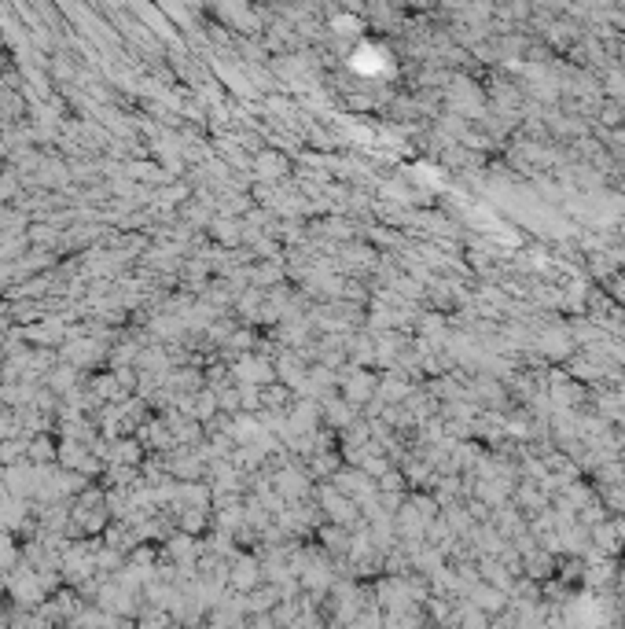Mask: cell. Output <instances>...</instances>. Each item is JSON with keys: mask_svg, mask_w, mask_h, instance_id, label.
I'll list each match as a JSON object with an SVG mask.
<instances>
[{"mask_svg": "<svg viewBox=\"0 0 625 629\" xmlns=\"http://www.w3.org/2000/svg\"><path fill=\"white\" fill-rule=\"evenodd\" d=\"M251 578H254V567H251V563H243V567L236 571V585H251Z\"/></svg>", "mask_w": 625, "mask_h": 629, "instance_id": "2", "label": "cell"}, {"mask_svg": "<svg viewBox=\"0 0 625 629\" xmlns=\"http://www.w3.org/2000/svg\"><path fill=\"white\" fill-rule=\"evenodd\" d=\"M15 596L30 603V600H37V596H41V589H37V582H33L30 574H26V578H19V582H15Z\"/></svg>", "mask_w": 625, "mask_h": 629, "instance_id": "1", "label": "cell"}, {"mask_svg": "<svg viewBox=\"0 0 625 629\" xmlns=\"http://www.w3.org/2000/svg\"><path fill=\"white\" fill-rule=\"evenodd\" d=\"M262 629H269V626H262Z\"/></svg>", "mask_w": 625, "mask_h": 629, "instance_id": "6", "label": "cell"}, {"mask_svg": "<svg viewBox=\"0 0 625 629\" xmlns=\"http://www.w3.org/2000/svg\"><path fill=\"white\" fill-rule=\"evenodd\" d=\"M354 629H375V619H361V622H354Z\"/></svg>", "mask_w": 625, "mask_h": 629, "instance_id": "5", "label": "cell"}, {"mask_svg": "<svg viewBox=\"0 0 625 629\" xmlns=\"http://www.w3.org/2000/svg\"><path fill=\"white\" fill-rule=\"evenodd\" d=\"M118 456H122V460H136L140 449H133V445H118Z\"/></svg>", "mask_w": 625, "mask_h": 629, "instance_id": "4", "label": "cell"}, {"mask_svg": "<svg viewBox=\"0 0 625 629\" xmlns=\"http://www.w3.org/2000/svg\"><path fill=\"white\" fill-rule=\"evenodd\" d=\"M30 453H33V460H45V456H52V445H48V442H37Z\"/></svg>", "mask_w": 625, "mask_h": 629, "instance_id": "3", "label": "cell"}]
</instances>
